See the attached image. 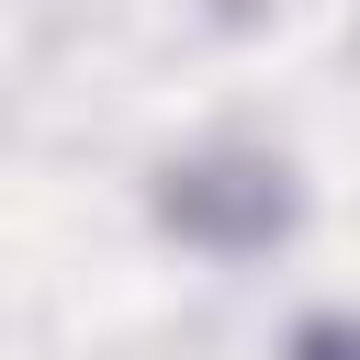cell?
<instances>
[{
  "mask_svg": "<svg viewBox=\"0 0 360 360\" xmlns=\"http://www.w3.org/2000/svg\"><path fill=\"white\" fill-rule=\"evenodd\" d=\"M158 214H169L191 248H214V259H259V248L292 225V180H281V158H259V146H214V158L169 169Z\"/></svg>",
  "mask_w": 360,
  "mask_h": 360,
  "instance_id": "obj_1",
  "label": "cell"
},
{
  "mask_svg": "<svg viewBox=\"0 0 360 360\" xmlns=\"http://www.w3.org/2000/svg\"><path fill=\"white\" fill-rule=\"evenodd\" d=\"M292 360H360V315H304L292 326Z\"/></svg>",
  "mask_w": 360,
  "mask_h": 360,
  "instance_id": "obj_2",
  "label": "cell"
}]
</instances>
